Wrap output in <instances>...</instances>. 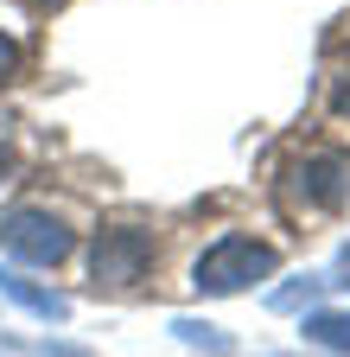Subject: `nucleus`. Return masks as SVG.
<instances>
[{
	"instance_id": "obj_3",
	"label": "nucleus",
	"mask_w": 350,
	"mask_h": 357,
	"mask_svg": "<svg viewBox=\"0 0 350 357\" xmlns=\"http://www.w3.org/2000/svg\"><path fill=\"white\" fill-rule=\"evenodd\" d=\"M0 243H7L19 261H32V268H58L70 255V230L51 211H38V204H19V211L0 217Z\"/></svg>"
},
{
	"instance_id": "obj_7",
	"label": "nucleus",
	"mask_w": 350,
	"mask_h": 357,
	"mask_svg": "<svg viewBox=\"0 0 350 357\" xmlns=\"http://www.w3.org/2000/svg\"><path fill=\"white\" fill-rule=\"evenodd\" d=\"M172 338L191 351H210V357H230V332H216L210 319H172Z\"/></svg>"
},
{
	"instance_id": "obj_11",
	"label": "nucleus",
	"mask_w": 350,
	"mask_h": 357,
	"mask_svg": "<svg viewBox=\"0 0 350 357\" xmlns=\"http://www.w3.org/2000/svg\"><path fill=\"white\" fill-rule=\"evenodd\" d=\"M331 287H350V243H344V255H337V281Z\"/></svg>"
},
{
	"instance_id": "obj_12",
	"label": "nucleus",
	"mask_w": 350,
	"mask_h": 357,
	"mask_svg": "<svg viewBox=\"0 0 350 357\" xmlns=\"http://www.w3.org/2000/svg\"><path fill=\"white\" fill-rule=\"evenodd\" d=\"M7 172H13V153H7V147H0V178H7Z\"/></svg>"
},
{
	"instance_id": "obj_2",
	"label": "nucleus",
	"mask_w": 350,
	"mask_h": 357,
	"mask_svg": "<svg viewBox=\"0 0 350 357\" xmlns=\"http://www.w3.org/2000/svg\"><path fill=\"white\" fill-rule=\"evenodd\" d=\"M153 230H134V223H115V230L96 236L90 249V275L96 287H141L147 281V268H153Z\"/></svg>"
},
{
	"instance_id": "obj_6",
	"label": "nucleus",
	"mask_w": 350,
	"mask_h": 357,
	"mask_svg": "<svg viewBox=\"0 0 350 357\" xmlns=\"http://www.w3.org/2000/svg\"><path fill=\"white\" fill-rule=\"evenodd\" d=\"M305 338H312L319 351H337V357H350V312H305V326H299Z\"/></svg>"
},
{
	"instance_id": "obj_5",
	"label": "nucleus",
	"mask_w": 350,
	"mask_h": 357,
	"mask_svg": "<svg viewBox=\"0 0 350 357\" xmlns=\"http://www.w3.org/2000/svg\"><path fill=\"white\" fill-rule=\"evenodd\" d=\"M0 294H7V300H19V306L32 312V319H45V326H64V319H70V300H64L58 287H38V281L13 275V268L0 275Z\"/></svg>"
},
{
	"instance_id": "obj_13",
	"label": "nucleus",
	"mask_w": 350,
	"mask_h": 357,
	"mask_svg": "<svg viewBox=\"0 0 350 357\" xmlns=\"http://www.w3.org/2000/svg\"><path fill=\"white\" fill-rule=\"evenodd\" d=\"M38 7H58V0H38Z\"/></svg>"
},
{
	"instance_id": "obj_10",
	"label": "nucleus",
	"mask_w": 350,
	"mask_h": 357,
	"mask_svg": "<svg viewBox=\"0 0 350 357\" xmlns=\"http://www.w3.org/2000/svg\"><path fill=\"white\" fill-rule=\"evenodd\" d=\"M32 357H90V351H77V344H51V338H45V344H32Z\"/></svg>"
},
{
	"instance_id": "obj_4",
	"label": "nucleus",
	"mask_w": 350,
	"mask_h": 357,
	"mask_svg": "<svg viewBox=\"0 0 350 357\" xmlns=\"http://www.w3.org/2000/svg\"><path fill=\"white\" fill-rule=\"evenodd\" d=\"M344 192H350V153L344 147L305 153L287 172V204L293 211H331V204H344Z\"/></svg>"
},
{
	"instance_id": "obj_9",
	"label": "nucleus",
	"mask_w": 350,
	"mask_h": 357,
	"mask_svg": "<svg viewBox=\"0 0 350 357\" xmlns=\"http://www.w3.org/2000/svg\"><path fill=\"white\" fill-rule=\"evenodd\" d=\"M13 70H19V45L0 32V83H13Z\"/></svg>"
},
{
	"instance_id": "obj_1",
	"label": "nucleus",
	"mask_w": 350,
	"mask_h": 357,
	"mask_svg": "<svg viewBox=\"0 0 350 357\" xmlns=\"http://www.w3.org/2000/svg\"><path fill=\"white\" fill-rule=\"evenodd\" d=\"M274 275V249L268 243H255V236H216L198 268H191V287L198 294H242L255 281H268Z\"/></svg>"
},
{
	"instance_id": "obj_8",
	"label": "nucleus",
	"mask_w": 350,
	"mask_h": 357,
	"mask_svg": "<svg viewBox=\"0 0 350 357\" xmlns=\"http://www.w3.org/2000/svg\"><path fill=\"white\" fill-rule=\"evenodd\" d=\"M319 287H331V281H325V275H305V287H280V294H274V306H280V312H293L299 300H312Z\"/></svg>"
}]
</instances>
